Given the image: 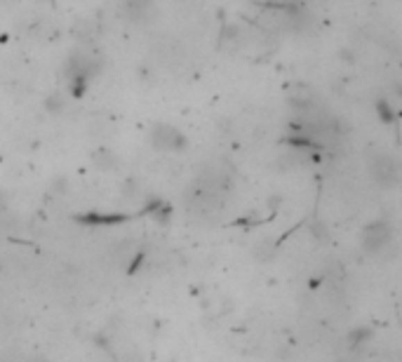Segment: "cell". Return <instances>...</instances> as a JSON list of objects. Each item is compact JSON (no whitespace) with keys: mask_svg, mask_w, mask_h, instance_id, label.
<instances>
[{"mask_svg":"<svg viewBox=\"0 0 402 362\" xmlns=\"http://www.w3.org/2000/svg\"><path fill=\"white\" fill-rule=\"evenodd\" d=\"M369 174H372V179L379 183V186L391 188L400 181V165L393 156H388V153H374V156L369 158Z\"/></svg>","mask_w":402,"mask_h":362,"instance_id":"6da1fadb","label":"cell"},{"mask_svg":"<svg viewBox=\"0 0 402 362\" xmlns=\"http://www.w3.org/2000/svg\"><path fill=\"white\" fill-rule=\"evenodd\" d=\"M151 141L156 149H167V151H177V149H184L186 139L184 134L175 130L172 125H156L151 132Z\"/></svg>","mask_w":402,"mask_h":362,"instance_id":"7a4b0ae2","label":"cell"},{"mask_svg":"<svg viewBox=\"0 0 402 362\" xmlns=\"http://www.w3.org/2000/svg\"><path fill=\"white\" fill-rule=\"evenodd\" d=\"M388 240H391V226L386 222H372L362 233V245L369 252L381 249Z\"/></svg>","mask_w":402,"mask_h":362,"instance_id":"3957f363","label":"cell"},{"mask_svg":"<svg viewBox=\"0 0 402 362\" xmlns=\"http://www.w3.org/2000/svg\"><path fill=\"white\" fill-rule=\"evenodd\" d=\"M95 76V66H92V61L88 59H76V64L71 66L69 71V78H71V90L80 94L85 88H88L90 78Z\"/></svg>","mask_w":402,"mask_h":362,"instance_id":"277c9868","label":"cell"}]
</instances>
